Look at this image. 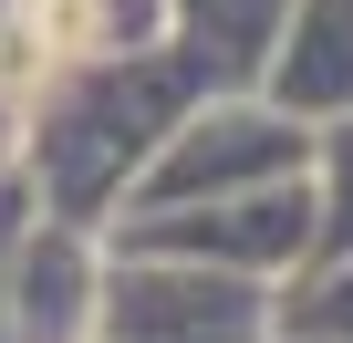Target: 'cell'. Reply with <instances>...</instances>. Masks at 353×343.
I'll use <instances>...</instances> for the list:
<instances>
[{
	"instance_id": "obj_1",
	"label": "cell",
	"mask_w": 353,
	"mask_h": 343,
	"mask_svg": "<svg viewBox=\"0 0 353 343\" xmlns=\"http://www.w3.org/2000/svg\"><path fill=\"white\" fill-rule=\"evenodd\" d=\"M32 21H42V32H52V42H63V52H83V42H94V21H104V11H94V0H32Z\"/></svg>"
}]
</instances>
